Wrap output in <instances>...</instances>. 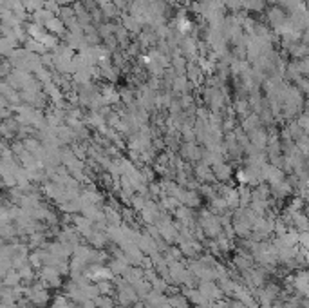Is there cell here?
<instances>
[{"label":"cell","instance_id":"cell-3","mask_svg":"<svg viewBox=\"0 0 309 308\" xmlns=\"http://www.w3.org/2000/svg\"><path fill=\"white\" fill-rule=\"evenodd\" d=\"M47 29H49V31H53L55 34H62L63 33V20L53 18V20L47 24Z\"/></svg>","mask_w":309,"mask_h":308},{"label":"cell","instance_id":"cell-1","mask_svg":"<svg viewBox=\"0 0 309 308\" xmlns=\"http://www.w3.org/2000/svg\"><path fill=\"white\" fill-rule=\"evenodd\" d=\"M295 288L300 292L302 295H309V272H298L295 276Z\"/></svg>","mask_w":309,"mask_h":308},{"label":"cell","instance_id":"cell-4","mask_svg":"<svg viewBox=\"0 0 309 308\" xmlns=\"http://www.w3.org/2000/svg\"><path fill=\"white\" fill-rule=\"evenodd\" d=\"M306 216L309 218V205H308V209H306Z\"/></svg>","mask_w":309,"mask_h":308},{"label":"cell","instance_id":"cell-2","mask_svg":"<svg viewBox=\"0 0 309 308\" xmlns=\"http://www.w3.org/2000/svg\"><path fill=\"white\" fill-rule=\"evenodd\" d=\"M242 6L251 9V11H262L264 6H266V0H244Z\"/></svg>","mask_w":309,"mask_h":308}]
</instances>
